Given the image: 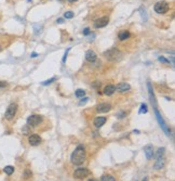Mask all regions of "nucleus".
Here are the masks:
<instances>
[{
	"label": "nucleus",
	"mask_w": 175,
	"mask_h": 181,
	"mask_svg": "<svg viewBox=\"0 0 175 181\" xmlns=\"http://www.w3.org/2000/svg\"><path fill=\"white\" fill-rule=\"evenodd\" d=\"M87 158V153H85V149L83 146V144H79L78 146L75 149L73 152L71 156H70V162L76 166H80L82 165L84 161Z\"/></svg>",
	"instance_id": "1"
},
{
	"label": "nucleus",
	"mask_w": 175,
	"mask_h": 181,
	"mask_svg": "<svg viewBox=\"0 0 175 181\" xmlns=\"http://www.w3.org/2000/svg\"><path fill=\"white\" fill-rule=\"evenodd\" d=\"M104 56L106 58L108 61H111V62H118L122 59V56H123V53L120 51L119 49H117V48H114V49H110V50H107L105 53H104Z\"/></svg>",
	"instance_id": "2"
},
{
	"label": "nucleus",
	"mask_w": 175,
	"mask_h": 181,
	"mask_svg": "<svg viewBox=\"0 0 175 181\" xmlns=\"http://www.w3.org/2000/svg\"><path fill=\"white\" fill-rule=\"evenodd\" d=\"M155 115H156V118H157V121H158V124L160 125L161 129L164 131V134H166V136H171V130H170V128L168 127V125L166 124V121H163V118H162V116L160 115V113H159V111H158L157 108H155Z\"/></svg>",
	"instance_id": "3"
},
{
	"label": "nucleus",
	"mask_w": 175,
	"mask_h": 181,
	"mask_svg": "<svg viewBox=\"0 0 175 181\" xmlns=\"http://www.w3.org/2000/svg\"><path fill=\"white\" fill-rule=\"evenodd\" d=\"M16 112H18V104L16 103H11L9 107L7 108V111H5V119L7 121H12L16 115Z\"/></svg>",
	"instance_id": "4"
},
{
	"label": "nucleus",
	"mask_w": 175,
	"mask_h": 181,
	"mask_svg": "<svg viewBox=\"0 0 175 181\" xmlns=\"http://www.w3.org/2000/svg\"><path fill=\"white\" fill-rule=\"evenodd\" d=\"M153 9H155V11H156L157 13L164 14L169 11L170 7H169V3L166 2V1H159V2H157L156 5H155Z\"/></svg>",
	"instance_id": "5"
},
{
	"label": "nucleus",
	"mask_w": 175,
	"mask_h": 181,
	"mask_svg": "<svg viewBox=\"0 0 175 181\" xmlns=\"http://www.w3.org/2000/svg\"><path fill=\"white\" fill-rule=\"evenodd\" d=\"M42 121V117L40 115L34 114L27 118V125L29 127H37L38 125H40V123Z\"/></svg>",
	"instance_id": "6"
},
{
	"label": "nucleus",
	"mask_w": 175,
	"mask_h": 181,
	"mask_svg": "<svg viewBox=\"0 0 175 181\" xmlns=\"http://www.w3.org/2000/svg\"><path fill=\"white\" fill-rule=\"evenodd\" d=\"M89 176V170L87 168H78L74 172V178L76 179H84Z\"/></svg>",
	"instance_id": "7"
},
{
	"label": "nucleus",
	"mask_w": 175,
	"mask_h": 181,
	"mask_svg": "<svg viewBox=\"0 0 175 181\" xmlns=\"http://www.w3.org/2000/svg\"><path fill=\"white\" fill-rule=\"evenodd\" d=\"M109 23V18L108 16H104V18H101V19L96 20L94 22V27L95 28H103L107 26V24Z\"/></svg>",
	"instance_id": "8"
},
{
	"label": "nucleus",
	"mask_w": 175,
	"mask_h": 181,
	"mask_svg": "<svg viewBox=\"0 0 175 181\" xmlns=\"http://www.w3.org/2000/svg\"><path fill=\"white\" fill-rule=\"evenodd\" d=\"M28 142L32 146H37V145L41 143V138H40V136L34 134V135H30L28 137Z\"/></svg>",
	"instance_id": "9"
},
{
	"label": "nucleus",
	"mask_w": 175,
	"mask_h": 181,
	"mask_svg": "<svg viewBox=\"0 0 175 181\" xmlns=\"http://www.w3.org/2000/svg\"><path fill=\"white\" fill-rule=\"evenodd\" d=\"M110 108H111V105L109 103L103 102V103H100L96 106V112L97 113H107V112L110 111Z\"/></svg>",
	"instance_id": "10"
},
{
	"label": "nucleus",
	"mask_w": 175,
	"mask_h": 181,
	"mask_svg": "<svg viewBox=\"0 0 175 181\" xmlns=\"http://www.w3.org/2000/svg\"><path fill=\"white\" fill-rule=\"evenodd\" d=\"M147 89H148V94H149V99H150V102L153 105L155 108H157V100L155 98V94H153V90H152L151 84L150 83H147Z\"/></svg>",
	"instance_id": "11"
},
{
	"label": "nucleus",
	"mask_w": 175,
	"mask_h": 181,
	"mask_svg": "<svg viewBox=\"0 0 175 181\" xmlns=\"http://www.w3.org/2000/svg\"><path fill=\"white\" fill-rule=\"evenodd\" d=\"M130 89H131V86H130L128 83H120V84H118V86L116 87V90H118V91L121 93L127 92V91H129Z\"/></svg>",
	"instance_id": "12"
},
{
	"label": "nucleus",
	"mask_w": 175,
	"mask_h": 181,
	"mask_svg": "<svg viewBox=\"0 0 175 181\" xmlns=\"http://www.w3.org/2000/svg\"><path fill=\"white\" fill-rule=\"evenodd\" d=\"M144 152H145V155H146L147 159H151L153 157V148H152L151 144H147L144 148Z\"/></svg>",
	"instance_id": "13"
},
{
	"label": "nucleus",
	"mask_w": 175,
	"mask_h": 181,
	"mask_svg": "<svg viewBox=\"0 0 175 181\" xmlns=\"http://www.w3.org/2000/svg\"><path fill=\"white\" fill-rule=\"evenodd\" d=\"M97 59L96 53L93 51V50H88L85 52V60L89 61V62H95Z\"/></svg>",
	"instance_id": "14"
},
{
	"label": "nucleus",
	"mask_w": 175,
	"mask_h": 181,
	"mask_svg": "<svg viewBox=\"0 0 175 181\" xmlns=\"http://www.w3.org/2000/svg\"><path fill=\"white\" fill-rule=\"evenodd\" d=\"M116 91V86H114V85H107L106 87L104 88V90H103V92H104V94L105 96H112L114 93H115Z\"/></svg>",
	"instance_id": "15"
},
{
	"label": "nucleus",
	"mask_w": 175,
	"mask_h": 181,
	"mask_svg": "<svg viewBox=\"0 0 175 181\" xmlns=\"http://www.w3.org/2000/svg\"><path fill=\"white\" fill-rule=\"evenodd\" d=\"M105 123H106V117L98 116L94 119V126H95L96 128H101L102 126L105 125Z\"/></svg>",
	"instance_id": "16"
},
{
	"label": "nucleus",
	"mask_w": 175,
	"mask_h": 181,
	"mask_svg": "<svg viewBox=\"0 0 175 181\" xmlns=\"http://www.w3.org/2000/svg\"><path fill=\"white\" fill-rule=\"evenodd\" d=\"M157 162L155 163V166H153V168L155 169H161L163 166H164V164H166V158H164V156H162V157H159V158H156Z\"/></svg>",
	"instance_id": "17"
},
{
	"label": "nucleus",
	"mask_w": 175,
	"mask_h": 181,
	"mask_svg": "<svg viewBox=\"0 0 175 181\" xmlns=\"http://www.w3.org/2000/svg\"><path fill=\"white\" fill-rule=\"evenodd\" d=\"M130 36H131V34H130L129 31H121V32L118 34V38H119L121 41L127 40L128 38H130Z\"/></svg>",
	"instance_id": "18"
},
{
	"label": "nucleus",
	"mask_w": 175,
	"mask_h": 181,
	"mask_svg": "<svg viewBox=\"0 0 175 181\" xmlns=\"http://www.w3.org/2000/svg\"><path fill=\"white\" fill-rule=\"evenodd\" d=\"M164 153H166V149H164V148H160V149H158L156 155L153 154V157H155V158L162 157V156H164Z\"/></svg>",
	"instance_id": "19"
},
{
	"label": "nucleus",
	"mask_w": 175,
	"mask_h": 181,
	"mask_svg": "<svg viewBox=\"0 0 175 181\" xmlns=\"http://www.w3.org/2000/svg\"><path fill=\"white\" fill-rule=\"evenodd\" d=\"M32 177V170H29V169H25V170H24L23 178L25 179V180H28V179H30Z\"/></svg>",
	"instance_id": "20"
},
{
	"label": "nucleus",
	"mask_w": 175,
	"mask_h": 181,
	"mask_svg": "<svg viewBox=\"0 0 175 181\" xmlns=\"http://www.w3.org/2000/svg\"><path fill=\"white\" fill-rule=\"evenodd\" d=\"M3 172H5L8 176H11L14 172V167L13 166H5V169H3Z\"/></svg>",
	"instance_id": "21"
},
{
	"label": "nucleus",
	"mask_w": 175,
	"mask_h": 181,
	"mask_svg": "<svg viewBox=\"0 0 175 181\" xmlns=\"http://www.w3.org/2000/svg\"><path fill=\"white\" fill-rule=\"evenodd\" d=\"M102 181H116V178L114 176H109V175H104L101 178Z\"/></svg>",
	"instance_id": "22"
},
{
	"label": "nucleus",
	"mask_w": 175,
	"mask_h": 181,
	"mask_svg": "<svg viewBox=\"0 0 175 181\" xmlns=\"http://www.w3.org/2000/svg\"><path fill=\"white\" fill-rule=\"evenodd\" d=\"M75 96L78 98H83L85 96V91L82 90V89H78V90H76V92H75Z\"/></svg>",
	"instance_id": "23"
},
{
	"label": "nucleus",
	"mask_w": 175,
	"mask_h": 181,
	"mask_svg": "<svg viewBox=\"0 0 175 181\" xmlns=\"http://www.w3.org/2000/svg\"><path fill=\"white\" fill-rule=\"evenodd\" d=\"M74 12L73 11H67V12H65L64 13V18L65 19H68V20H70V19H73L74 18Z\"/></svg>",
	"instance_id": "24"
},
{
	"label": "nucleus",
	"mask_w": 175,
	"mask_h": 181,
	"mask_svg": "<svg viewBox=\"0 0 175 181\" xmlns=\"http://www.w3.org/2000/svg\"><path fill=\"white\" fill-rule=\"evenodd\" d=\"M147 105L145 104V103H143L142 105H141V108H139V114H146L147 113Z\"/></svg>",
	"instance_id": "25"
},
{
	"label": "nucleus",
	"mask_w": 175,
	"mask_h": 181,
	"mask_svg": "<svg viewBox=\"0 0 175 181\" xmlns=\"http://www.w3.org/2000/svg\"><path fill=\"white\" fill-rule=\"evenodd\" d=\"M56 80V77H52L51 79H49V80H46V81H42L41 85L42 86H48V85H50L51 83H53V81H55Z\"/></svg>",
	"instance_id": "26"
},
{
	"label": "nucleus",
	"mask_w": 175,
	"mask_h": 181,
	"mask_svg": "<svg viewBox=\"0 0 175 181\" xmlns=\"http://www.w3.org/2000/svg\"><path fill=\"white\" fill-rule=\"evenodd\" d=\"M159 62H161V63H164V64H170V61L166 60L164 56H159Z\"/></svg>",
	"instance_id": "27"
},
{
	"label": "nucleus",
	"mask_w": 175,
	"mask_h": 181,
	"mask_svg": "<svg viewBox=\"0 0 175 181\" xmlns=\"http://www.w3.org/2000/svg\"><path fill=\"white\" fill-rule=\"evenodd\" d=\"M90 28L89 27H87V28H84L83 29V35H85V36H88V35H90Z\"/></svg>",
	"instance_id": "28"
},
{
	"label": "nucleus",
	"mask_w": 175,
	"mask_h": 181,
	"mask_svg": "<svg viewBox=\"0 0 175 181\" xmlns=\"http://www.w3.org/2000/svg\"><path fill=\"white\" fill-rule=\"evenodd\" d=\"M117 116H118V118H123L125 116V112H120L119 114H117Z\"/></svg>",
	"instance_id": "29"
},
{
	"label": "nucleus",
	"mask_w": 175,
	"mask_h": 181,
	"mask_svg": "<svg viewBox=\"0 0 175 181\" xmlns=\"http://www.w3.org/2000/svg\"><path fill=\"white\" fill-rule=\"evenodd\" d=\"M88 100H89V99H88V98H84V99H82V100H81V102L79 103V104H80V105H82V104H84V103L87 102Z\"/></svg>",
	"instance_id": "30"
},
{
	"label": "nucleus",
	"mask_w": 175,
	"mask_h": 181,
	"mask_svg": "<svg viewBox=\"0 0 175 181\" xmlns=\"http://www.w3.org/2000/svg\"><path fill=\"white\" fill-rule=\"evenodd\" d=\"M68 51H69V49H67V50H66V52H65L64 58H63V62H65V61H66V56H67V53H68Z\"/></svg>",
	"instance_id": "31"
},
{
	"label": "nucleus",
	"mask_w": 175,
	"mask_h": 181,
	"mask_svg": "<svg viewBox=\"0 0 175 181\" xmlns=\"http://www.w3.org/2000/svg\"><path fill=\"white\" fill-rule=\"evenodd\" d=\"M5 86H7L5 81H0V87H5Z\"/></svg>",
	"instance_id": "32"
},
{
	"label": "nucleus",
	"mask_w": 175,
	"mask_h": 181,
	"mask_svg": "<svg viewBox=\"0 0 175 181\" xmlns=\"http://www.w3.org/2000/svg\"><path fill=\"white\" fill-rule=\"evenodd\" d=\"M56 22H57V23H63V22H64V20H63V19H59V20H57V21H56Z\"/></svg>",
	"instance_id": "33"
},
{
	"label": "nucleus",
	"mask_w": 175,
	"mask_h": 181,
	"mask_svg": "<svg viewBox=\"0 0 175 181\" xmlns=\"http://www.w3.org/2000/svg\"><path fill=\"white\" fill-rule=\"evenodd\" d=\"M32 58H35V56H38V53H36V52H34V53H32Z\"/></svg>",
	"instance_id": "34"
},
{
	"label": "nucleus",
	"mask_w": 175,
	"mask_h": 181,
	"mask_svg": "<svg viewBox=\"0 0 175 181\" xmlns=\"http://www.w3.org/2000/svg\"><path fill=\"white\" fill-rule=\"evenodd\" d=\"M68 2H70V3H74V2H76V1H78V0H67Z\"/></svg>",
	"instance_id": "35"
},
{
	"label": "nucleus",
	"mask_w": 175,
	"mask_h": 181,
	"mask_svg": "<svg viewBox=\"0 0 175 181\" xmlns=\"http://www.w3.org/2000/svg\"><path fill=\"white\" fill-rule=\"evenodd\" d=\"M59 1H61V2H64V1H66V0H59Z\"/></svg>",
	"instance_id": "36"
},
{
	"label": "nucleus",
	"mask_w": 175,
	"mask_h": 181,
	"mask_svg": "<svg viewBox=\"0 0 175 181\" xmlns=\"http://www.w3.org/2000/svg\"><path fill=\"white\" fill-rule=\"evenodd\" d=\"M0 51H1V49H0Z\"/></svg>",
	"instance_id": "37"
}]
</instances>
